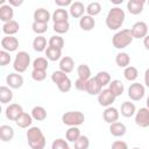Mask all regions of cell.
<instances>
[{"label": "cell", "instance_id": "obj_1", "mask_svg": "<svg viewBox=\"0 0 149 149\" xmlns=\"http://www.w3.org/2000/svg\"><path fill=\"white\" fill-rule=\"evenodd\" d=\"M125 19H126V14H125L123 9H121L120 7H112L106 15L105 22H106V26L108 29L118 30L123 24Z\"/></svg>", "mask_w": 149, "mask_h": 149}, {"label": "cell", "instance_id": "obj_2", "mask_svg": "<svg viewBox=\"0 0 149 149\" xmlns=\"http://www.w3.org/2000/svg\"><path fill=\"white\" fill-rule=\"evenodd\" d=\"M26 136H27L28 144L31 149H44L47 140H45V136H44L43 132L41 130V128L29 127Z\"/></svg>", "mask_w": 149, "mask_h": 149}, {"label": "cell", "instance_id": "obj_3", "mask_svg": "<svg viewBox=\"0 0 149 149\" xmlns=\"http://www.w3.org/2000/svg\"><path fill=\"white\" fill-rule=\"evenodd\" d=\"M133 40L134 37L132 35L130 29H121L113 35L112 44L115 49H125L133 42Z\"/></svg>", "mask_w": 149, "mask_h": 149}, {"label": "cell", "instance_id": "obj_4", "mask_svg": "<svg viewBox=\"0 0 149 149\" xmlns=\"http://www.w3.org/2000/svg\"><path fill=\"white\" fill-rule=\"evenodd\" d=\"M85 121V115L80 111H70L65 112L62 115V122L69 127H78Z\"/></svg>", "mask_w": 149, "mask_h": 149}, {"label": "cell", "instance_id": "obj_5", "mask_svg": "<svg viewBox=\"0 0 149 149\" xmlns=\"http://www.w3.org/2000/svg\"><path fill=\"white\" fill-rule=\"evenodd\" d=\"M29 65H30V55L27 51H19L13 62V68L15 72L22 73L28 69Z\"/></svg>", "mask_w": 149, "mask_h": 149}, {"label": "cell", "instance_id": "obj_6", "mask_svg": "<svg viewBox=\"0 0 149 149\" xmlns=\"http://www.w3.org/2000/svg\"><path fill=\"white\" fill-rule=\"evenodd\" d=\"M146 93V88L140 83H133L128 87V97L133 101H140Z\"/></svg>", "mask_w": 149, "mask_h": 149}, {"label": "cell", "instance_id": "obj_7", "mask_svg": "<svg viewBox=\"0 0 149 149\" xmlns=\"http://www.w3.org/2000/svg\"><path fill=\"white\" fill-rule=\"evenodd\" d=\"M130 31H132V35H133L134 38L140 40V38H144L148 35L149 28H148V24L144 21H137L132 26Z\"/></svg>", "mask_w": 149, "mask_h": 149}, {"label": "cell", "instance_id": "obj_8", "mask_svg": "<svg viewBox=\"0 0 149 149\" xmlns=\"http://www.w3.org/2000/svg\"><path fill=\"white\" fill-rule=\"evenodd\" d=\"M135 123L141 128L149 127V109L147 107H142L135 113Z\"/></svg>", "mask_w": 149, "mask_h": 149}, {"label": "cell", "instance_id": "obj_9", "mask_svg": "<svg viewBox=\"0 0 149 149\" xmlns=\"http://www.w3.org/2000/svg\"><path fill=\"white\" fill-rule=\"evenodd\" d=\"M115 95L108 90V88H105L102 90L99 94H98V102L100 106H104V107H109L112 106V104L115 101Z\"/></svg>", "mask_w": 149, "mask_h": 149}, {"label": "cell", "instance_id": "obj_10", "mask_svg": "<svg viewBox=\"0 0 149 149\" xmlns=\"http://www.w3.org/2000/svg\"><path fill=\"white\" fill-rule=\"evenodd\" d=\"M1 48L7 52L16 51L19 48V40L15 36H5L1 40Z\"/></svg>", "mask_w": 149, "mask_h": 149}, {"label": "cell", "instance_id": "obj_11", "mask_svg": "<svg viewBox=\"0 0 149 149\" xmlns=\"http://www.w3.org/2000/svg\"><path fill=\"white\" fill-rule=\"evenodd\" d=\"M6 118L10 121H16L19 119V116L23 113V108L21 105L19 104H10L6 107Z\"/></svg>", "mask_w": 149, "mask_h": 149}, {"label": "cell", "instance_id": "obj_12", "mask_svg": "<svg viewBox=\"0 0 149 149\" xmlns=\"http://www.w3.org/2000/svg\"><path fill=\"white\" fill-rule=\"evenodd\" d=\"M6 84L10 88H20L23 85V77L17 72H12L6 77Z\"/></svg>", "mask_w": 149, "mask_h": 149}, {"label": "cell", "instance_id": "obj_13", "mask_svg": "<svg viewBox=\"0 0 149 149\" xmlns=\"http://www.w3.org/2000/svg\"><path fill=\"white\" fill-rule=\"evenodd\" d=\"M86 12V7L80 1H74L71 3L69 8V14L74 19H80L84 16V13Z\"/></svg>", "mask_w": 149, "mask_h": 149}, {"label": "cell", "instance_id": "obj_14", "mask_svg": "<svg viewBox=\"0 0 149 149\" xmlns=\"http://www.w3.org/2000/svg\"><path fill=\"white\" fill-rule=\"evenodd\" d=\"M119 116H120L119 111H118L115 107H112V106L106 107L105 111H104V113H102L104 120H105L107 123H109V125L116 122V121L119 120Z\"/></svg>", "mask_w": 149, "mask_h": 149}, {"label": "cell", "instance_id": "obj_15", "mask_svg": "<svg viewBox=\"0 0 149 149\" xmlns=\"http://www.w3.org/2000/svg\"><path fill=\"white\" fill-rule=\"evenodd\" d=\"M146 1L144 0H129L127 2V9L133 15H139L142 13Z\"/></svg>", "mask_w": 149, "mask_h": 149}, {"label": "cell", "instance_id": "obj_16", "mask_svg": "<svg viewBox=\"0 0 149 149\" xmlns=\"http://www.w3.org/2000/svg\"><path fill=\"white\" fill-rule=\"evenodd\" d=\"M13 16H14V9L10 5H6V3H2L0 6V20L6 23V22H9L13 20Z\"/></svg>", "mask_w": 149, "mask_h": 149}, {"label": "cell", "instance_id": "obj_17", "mask_svg": "<svg viewBox=\"0 0 149 149\" xmlns=\"http://www.w3.org/2000/svg\"><path fill=\"white\" fill-rule=\"evenodd\" d=\"M19 29H20V24L15 20H12L9 22H6L2 26V33L6 36H14L19 31Z\"/></svg>", "mask_w": 149, "mask_h": 149}, {"label": "cell", "instance_id": "obj_18", "mask_svg": "<svg viewBox=\"0 0 149 149\" xmlns=\"http://www.w3.org/2000/svg\"><path fill=\"white\" fill-rule=\"evenodd\" d=\"M126 132H127V128H126L125 123H122L120 121H116V122L109 125V133L114 137H121L126 134Z\"/></svg>", "mask_w": 149, "mask_h": 149}, {"label": "cell", "instance_id": "obj_19", "mask_svg": "<svg viewBox=\"0 0 149 149\" xmlns=\"http://www.w3.org/2000/svg\"><path fill=\"white\" fill-rule=\"evenodd\" d=\"M74 68V62L72 59V57L70 56H64L61 58L59 61V70L63 71L64 73H70L73 71Z\"/></svg>", "mask_w": 149, "mask_h": 149}, {"label": "cell", "instance_id": "obj_20", "mask_svg": "<svg viewBox=\"0 0 149 149\" xmlns=\"http://www.w3.org/2000/svg\"><path fill=\"white\" fill-rule=\"evenodd\" d=\"M51 20V14L44 9V8H37L34 12V21L35 22H42V23H48Z\"/></svg>", "mask_w": 149, "mask_h": 149}, {"label": "cell", "instance_id": "obj_21", "mask_svg": "<svg viewBox=\"0 0 149 149\" xmlns=\"http://www.w3.org/2000/svg\"><path fill=\"white\" fill-rule=\"evenodd\" d=\"M102 91V87L100 86V84L97 81V79L93 77V78H90L87 80V84H86V92L91 95H98L100 92Z\"/></svg>", "mask_w": 149, "mask_h": 149}, {"label": "cell", "instance_id": "obj_22", "mask_svg": "<svg viewBox=\"0 0 149 149\" xmlns=\"http://www.w3.org/2000/svg\"><path fill=\"white\" fill-rule=\"evenodd\" d=\"M95 26V20L93 16H90V15H84L83 17L79 19V27L85 30V31H90L94 28Z\"/></svg>", "mask_w": 149, "mask_h": 149}, {"label": "cell", "instance_id": "obj_23", "mask_svg": "<svg viewBox=\"0 0 149 149\" xmlns=\"http://www.w3.org/2000/svg\"><path fill=\"white\" fill-rule=\"evenodd\" d=\"M51 20L54 23L56 22H66L69 20V12L64 8H57L51 15Z\"/></svg>", "mask_w": 149, "mask_h": 149}, {"label": "cell", "instance_id": "obj_24", "mask_svg": "<svg viewBox=\"0 0 149 149\" xmlns=\"http://www.w3.org/2000/svg\"><path fill=\"white\" fill-rule=\"evenodd\" d=\"M14 137V129L9 125H2L0 126V139L3 142H8L13 140Z\"/></svg>", "mask_w": 149, "mask_h": 149}, {"label": "cell", "instance_id": "obj_25", "mask_svg": "<svg viewBox=\"0 0 149 149\" xmlns=\"http://www.w3.org/2000/svg\"><path fill=\"white\" fill-rule=\"evenodd\" d=\"M108 90H109L115 97H119V95H121V94L123 93V91H125V85H123V83H122L121 80L114 79V80H112V81L109 83Z\"/></svg>", "mask_w": 149, "mask_h": 149}, {"label": "cell", "instance_id": "obj_26", "mask_svg": "<svg viewBox=\"0 0 149 149\" xmlns=\"http://www.w3.org/2000/svg\"><path fill=\"white\" fill-rule=\"evenodd\" d=\"M136 113V107L130 101H125L121 105V115L125 118H132Z\"/></svg>", "mask_w": 149, "mask_h": 149}, {"label": "cell", "instance_id": "obj_27", "mask_svg": "<svg viewBox=\"0 0 149 149\" xmlns=\"http://www.w3.org/2000/svg\"><path fill=\"white\" fill-rule=\"evenodd\" d=\"M47 38L42 35H37L33 41V49L37 52H42L47 50Z\"/></svg>", "mask_w": 149, "mask_h": 149}, {"label": "cell", "instance_id": "obj_28", "mask_svg": "<svg viewBox=\"0 0 149 149\" xmlns=\"http://www.w3.org/2000/svg\"><path fill=\"white\" fill-rule=\"evenodd\" d=\"M33 120H34V119H33L31 114H28V113L23 112V113L19 116V119L15 121V123H16L17 127H20V128H28V127L31 126Z\"/></svg>", "mask_w": 149, "mask_h": 149}, {"label": "cell", "instance_id": "obj_29", "mask_svg": "<svg viewBox=\"0 0 149 149\" xmlns=\"http://www.w3.org/2000/svg\"><path fill=\"white\" fill-rule=\"evenodd\" d=\"M45 56L48 61L51 62H56L58 59L62 58V50L57 49V48H52V47H48L45 50Z\"/></svg>", "mask_w": 149, "mask_h": 149}, {"label": "cell", "instance_id": "obj_30", "mask_svg": "<svg viewBox=\"0 0 149 149\" xmlns=\"http://www.w3.org/2000/svg\"><path fill=\"white\" fill-rule=\"evenodd\" d=\"M115 63H116V65L119 66V68H127V66H129V63H130V57H129V55L127 54V52H119V54H116V56H115Z\"/></svg>", "mask_w": 149, "mask_h": 149}, {"label": "cell", "instance_id": "obj_31", "mask_svg": "<svg viewBox=\"0 0 149 149\" xmlns=\"http://www.w3.org/2000/svg\"><path fill=\"white\" fill-rule=\"evenodd\" d=\"M13 99V92L10 90V87L8 86H1L0 87V101L1 104H8Z\"/></svg>", "mask_w": 149, "mask_h": 149}, {"label": "cell", "instance_id": "obj_32", "mask_svg": "<svg viewBox=\"0 0 149 149\" xmlns=\"http://www.w3.org/2000/svg\"><path fill=\"white\" fill-rule=\"evenodd\" d=\"M30 114H31L33 119L36 120V121H43V120L47 119V111L42 106H35V107H33Z\"/></svg>", "mask_w": 149, "mask_h": 149}, {"label": "cell", "instance_id": "obj_33", "mask_svg": "<svg viewBox=\"0 0 149 149\" xmlns=\"http://www.w3.org/2000/svg\"><path fill=\"white\" fill-rule=\"evenodd\" d=\"M77 74L79 79L88 80L91 78V69L87 64H80L77 68Z\"/></svg>", "mask_w": 149, "mask_h": 149}, {"label": "cell", "instance_id": "obj_34", "mask_svg": "<svg viewBox=\"0 0 149 149\" xmlns=\"http://www.w3.org/2000/svg\"><path fill=\"white\" fill-rule=\"evenodd\" d=\"M80 136H81V134H80V129H79L78 127H69V129H68L66 133H65L66 141L73 142V143H74Z\"/></svg>", "mask_w": 149, "mask_h": 149}, {"label": "cell", "instance_id": "obj_35", "mask_svg": "<svg viewBox=\"0 0 149 149\" xmlns=\"http://www.w3.org/2000/svg\"><path fill=\"white\" fill-rule=\"evenodd\" d=\"M49 66V62L47 57H37L33 62V70H41V71H47Z\"/></svg>", "mask_w": 149, "mask_h": 149}, {"label": "cell", "instance_id": "obj_36", "mask_svg": "<svg viewBox=\"0 0 149 149\" xmlns=\"http://www.w3.org/2000/svg\"><path fill=\"white\" fill-rule=\"evenodd\" d=\"M94 78L97 79V81L100 84L101 87H104V86H106V85H109V83L112 81V80H111V74H109L107 71H99V72L95 74Z\"/></svg>", "mask_w": 149, "mask_h": 149}, {"label": "cell", "instance_id": "obj_37", "mask_svg": "<svg viewBox=\"0 0 149 149\" xmlns=\"http://www.w3.org/2000/svg\"><path fill=\"white\" fill-rule=\"evenodd\" d=\"M101 12V5L98 2V1H93V2H90L87 6H86V13L87 15L90 16H97L99 13Z\"/></svg>", "mask_w": 149, "mask_h": 149}, {"label": "cell", "instance_id": "obj_38", "mask_svg": "<svg viewBox=\"0 0 149 149\" xmlns=\"http://www.w3.org/2000/svg\"><path fill=\"white\" fill-rule=\"evenodd\" d=\"M123 76H125V78H126L128 81H135L136 78H137V76H139V71H137V69H136L135 66L129 65V66H127V68L125 69Z\"/></svg>", "mask_w": 149, "mask_h": 149}, {"label": "cell", "instance_id": "obj_39", "mask_svg": "<svg viewBox=\"0 0 149 149\" xmlns=\"http://www.w3.org/2000/svg\"><path fill=\"white\" fill-rule=\"evenodd\" d=\"M48 44H49V47L57 48V49H61V50H62L63 47H64V40H63V37H61L59 35H54V36H51V37L49 38Z\"/></svg>", "mask_w": 149, "mask_h": 149}, {"label": "cell", "instance_id": "obj_40", "mask_svg": "<svg viewBox=\"0 0 149 149\" xmlns=\"http://www.w3.org/2000/svg\"><path fill=\"white\" fill-rule=\"evenodd\" d=\"M52 29L57 34H65L70 29V23H69V21H66V22H56V23H54Z\"/></svg>", "mask_w": 149, "mask_h": 149}, {"label": "cell", "instance_id": "obj_41", "mask_svg": "<svg viewBox=\"0 0 149 149\" xmlns=\"http://www.w3.org/2000/svg\"><path fill=\"white\" fill-rule=\"evenodd\" d=\"M88 147H90V140L85 135H81L74 142V149H88Z\"/></svg>", "mask_w": 149, "mask_h": 149}, {"label": "cell", "instance_id": "obj_42", "mask_svg": "<svg viewBox=\"0 0 149 149\" xmlns=\"http://www.w3.org/2000/svg\"><path fill=\"white\" fill-rule=\"evenodd\" d=\"M31 28H33V31L37 35H42L44 34L47 30H48V23H42V22H33L31 24Z\"/></svg>", "mask_w": 149, "mask_h": 149}, {"label": "cell", "instance_id": "obj_43", "mask_svg": "<svg viewBox=\"0 0 149 149\" xmlns=\"http://www.w3.org/2000/svg\"><path fill=\"white\" fill-rule=\"evenodd\" d=\"M65 78H68L66 73H64V72L61 71V70L54 71L52 74H51V80H52V83H55L56 85H58V84H59L61 81H63Z\"/></svg>", "mask_w": 149, "mask_h": 149}, {"label": "cell", "instance_id": "obj_44", "mask_svg": "<svg viewBox=\"0 0 149 149\" xmlns=\"http://www.w3.org/2000/svg\"><path fill=\"white\" fill-rule=\"evenodd\" d=\"M69 144L64 139H56L51 143V149H69Z\"/></svg>", "mask_w": 149, "mask_h": 149}, {"label": "cell", "instance_id": "obj_45", "mask_svg": "<svg viewBox=\"0 0 149 149\" xmlns=\"http://www.w3.org/2000/svg\"><path fill=\"white\" fill-rule=\"evenodd\" d=\"M57 87H58V90H59L61 92L66 93V92H69V91L71 90V87H72V83H71L70 78L68 77V78H65L63 81H61V83L57 85Z\"/></svg>", "mask_w": 149, "mask_h": 149}, {"label": "cell", "instance_id": "obj_46", "mask_svg": "<svg viewBox=\"0 0 149 149\" xmlns=\"http://www.w3.org/2000/svg\"><path fill=\"white\" fill-rule=\"evenodd\" d=\"M31 78L35 81H43L47 78V71H41V70H33L31 71Z\"/></svg>", "mask_w": 149, "mask_h": 149}, {"label": "cell", "instance_id": "obj_47", "mask_svg": "<svg viewBox=\"0 0 149 149\" xmlns=\"http://www.w3.org/2000/svg\"><path fill=\"white\" fill-rule=\"evenodd\" d=\"M12 61V57L9 55V52L5 51V50H1L0 51V65L1 66H6L7 64H9Z\"/></svg>", "mask_w": 149, "mask_h": 149}, {"label": "cell", "instance_id": "obj_48", "mask_svg": "<svg viewBox=\"0 0 149 149\" xmlns=\"http://www.w3.org/2000/svg\"><path fill=\"white\" fill-rule=\"evenodd\" d=\"M86 84H87V80H83V79H77L74 81V87L78 90V91H85L86 92Z\"/></svg>", "mask_w": 149, "mask_h": 149}, {"label": "cell", "instance_id": "obj_49", "mask_svg": "<svg viewBox=\"0 0 149 149\" xmlns=\"http://www.w3.org/2000/svg\"><path fill=\"white\" fill-rule=\"evenodd\" d=\"M111 149H128V146L125 141H121V140H118V141H114L112 143V148Z\"/></svg>", "mask_w": 149, "mask_h": 149}, {"label": "cell", "instance_id": "obj_50", "mask_svg": "<svg viewBox=\"0 0 149 149\" xmlns=\"http://www.w3.org/2000/svg\"><path fill=\"white\" fill-rule=\"evenodd\" d=\"M55 3L57 6H59V8H63V7H66V6H71L72 1L71 0H55Z\"/></svg>", "mask_w": 149, "mask_h": 149}, {"label": "cell", "instance_id": "obj_51", "mask_svg": "<svg viewBox=\"0 0 149 149\" xmlns=\"http://www.w3.org/2000/svg\"><path fill=\"white\" fill-rule=\"evenodd\" d=\"M23 3V0H8V5H10L12 7H19Z\"/></svg>", "mask_w": 149, "mask_h": 149}, {"label": "cell", "instance_id": "obj_52", "mask_svg": "<svg viewBox=\"0 0 149 149\" xmlns=\"http://www.w3.org/2000/svg\"><path fill=\"white\" fill-rule=\"evenodd\" d=\"M144 84H146V86L149 88V68L146 70V72H144Z\"/></svg>", "mask_w": 149, "mask_h": 149}, {"label": "cell", "instance_id": "obj_53", "mask_svg": "<svg viewBox=\"0 0 149 149\" xmlns=\"http://www.w3.org/2000/svg\"><path fill=\"white\" fill-rule=\"evenodd\" d=\"M143 45L147 50H149V35H147L144 38H143Z\"/></svg>", "mask_w": 149, "mask_h": 149}, {"label": "cell", "instance_id": "obj_54", "mask_svg": "<svg viewBox=\"0 0 149 149\" xmlns=\"http://www.w3.org/2000/svg\"><path fill=\"white\" fill-rule=\"evenodd\" d=\"M147 108L149 109V97L147 98Z\"/></svg>", "mask_w": 149, "mask_h": 149}, {"label": "cell", "instance_id": "obj_55", "mask_svg": "<svg viewBox=\"0 0 149 149\" xmlns=\"http://www.w3.org/2000/svg\"><path fill=\"white\" fill-rule=\"evenodd\" d=\"M133 149H140V148H136V147H135V148H133Z\"/></svg>", "mask_w": 149, "mask_h": 149}, {"label": "cell", "instance_id": "obj_56", "mask_svg": "<svg viewBox=\"0 0 149 149\" xmlns=\"http://www.w3.org/2000/svg\"><path fill=\"white\" fill-rule=\"evenodd\" d=\"M148 5H149V0H148Z\"/></svg>", "mask_w": 149, "mask_h": 149}, {"label": "cell", "instance_id": "obj_57", "mask_svg": "<svg viewBox=\"0 0 149 149\" xmlns=\"http://www.w3.org/2000/svg\"><path fill=\"white\" fill-rule=\"evenodd\" d=\"M69 149H71V148H69Z\"/></svg>", "mask_w": 149, "mask_h": 149}, {"label": "cell", "instance_id": "obj_58", "mask_svg": "<svg viewBox=\"0 0 149 149\" xmlns=\"http://www.w3.org/2000/svg\"><path fill=\"white\" fill-rule=\"evenodd\" d=\"M148 28H149V27H148Z\"/></svg>", "mask_w": 149, "mask_h": 149}]
</instances>
